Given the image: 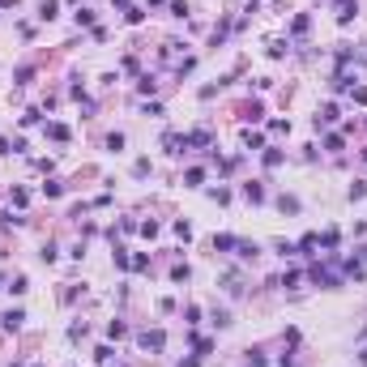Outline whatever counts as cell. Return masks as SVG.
Returning a JSON list of instances; mask_svg holds the SVG:
<instances>
[{
  "instance_id": "obj_2",
  "label": "cell",
  "mask_w": 367,
  "mask_h": 367,
  "mask_svg": "<svg viewBox=\"0 0 367 367\" xmlns=\"http://www.w3.org/2000/svg\"><path fill=\"white\" fill-rule=\"evenodd\" d=\"M363 363H367V350H363Z\"/></svg>"
},
{
  "instance_id": "obj_1",
  "label": "cell",
  "mask_w": 367,
  "mask_h": 367,
  "mask_svg": "<svg viewBox=\"0 0 367 367\" xmlns=\"http://www.w3.org/2000/svg\"><path fill=\"white\" fill-rule=\"evenodd\" d=\"M21 320H26L21 312H4V329H21Z\"/></svg>"
}]
</instances>
